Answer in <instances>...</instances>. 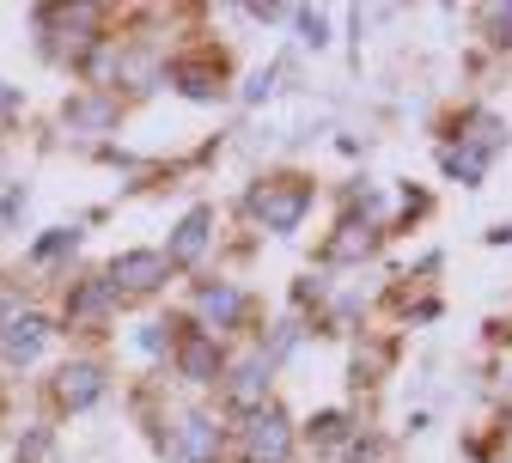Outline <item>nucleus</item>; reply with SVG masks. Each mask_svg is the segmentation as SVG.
Wrapping results in <instances>:
<instances>
[{
	"instance_id": "f257e3e1",
	"label": "nucleus",
	"mask_w": 512,
	"mask_h": 463,
	"mask_svg": "<svg viewBox=\"0 0 512 463\" xmlns=\"http://www.w3.org/2000/svg\"><path fill=\"white\" fill-rule=\"evenodd\" d=\"M287 445H293V433H287L281 409H263V415L250 421V451L263 457V463H287Z\"/></svg>"
},
{
	"instance_id": "f03ea898",
	"label": "nucleus",
	"mask_w": 512,
	"mask_h": 463,
	"mask_svg": "<svg viewBox=\"0 0 512 463\" xmlns=\"http://www.w3.org/2000/svg\"><path fill=\"white\" fill-rule=\"evenodd\" d=\"M305 208H311V195H305L299 183H293V189H263V195H256V214H263L275 232H293Z\"/></svg>"
},
{
	"instance_id": "7ed1b4c3",
	"label": "nucleus",
	"mask_w": 512,
	"mask_h": 463,
	"mask_svg": "<svg viewBox=\"0 0 512 463\" xmlns=\"http://www.w3.org/2000/svg\"><path fill=\"white\" fill-rule=\"evenodd\" d=\"M202 244H208V214H189L183 232H177V244H171V256L189 262V256H202Z\"/></svg>"
},
{
	"instance_id": "20e7f679",
	"label": "nucleus",
	"mask_w": 512,
	"mask_h": 463,
	"mask_svg": "<svg viewBox=\"0 0 512 463\" xmlns=\"http://www.w3.org/2000/svg\"><path fill=\"white\" fill-rule=\"evenodd\" d=\"M116 281H128V287H153V281H159V256H128V262H116Z\"/></svg>"
},
{
	"instance_id": "39448f33",
	"label": "nucleus",
	"mask_w": 512,
	"mask_h": 463,
	"mask_svg": "<svg viewBox=\"0 0 512 463\" xmlns=\"http://www.w3.org/2000/svg\"><path fill=\"white\" fill-rule=\"evenodd\" d=\"M202 311H208V317H220V323H232V317L244 311V299H238L232 287H208V293H202Z\"/></svg>"
},
{
	"instance_id": "423d86ee",
	"label": "nucleus",
	"mask_w": 512,
	"mask_h": 463,
	"mask_svg": "<svg viewBox=\"0 0 512 463\" xmlns=\"http://www.w3.org/2000/svg\"><path fill=\"white\" fill-rule=\"evenodd\" d=\"M482 165H488V153H482V147H476V153H445V171L464 177V183H476V177H482Z\"/></svg>"
},
{
	"instance_id": "0eeeda50",
	"label": "nucleus",
	"mask_w": 512,
	"mask_h": 463,
	"mask_svg": "<svg viewBox=\"0 0 512 463\" xmlns=\"http://www.w3.org/2000/svg\"><path fill=\"white\" fill-rule=\"evenodd\" d=\"M183 366H189V378H214V348L208 342H189L183 348Z\"/></svg>"
},
{
	"instance_id": "6e6552de",
	"label": "nucleus",
	"mask_w": 512,
	"mask_h": 463,
	"mask_svg": "<svg viewBox=\"0 0 512 463\" xmlns=\"http://www.w3.org/2000/svg\"><path fill=\"white\" fill-rule=\"evenodd\" d=\"M342 427H348L342 415H317V421H311V439H317V445H336V439H342Z\"/></svg>"
},
{
	"instance_id": "1a4fd4ad",
	"label": "nucleus",
	"mask_w": 512,
	"mask_h": 463,
	"mask_svg": "<svg viewBox=\"0 0 512 463\" xmlns=\"http://www.w3.org/2000/svg\"><path fill=\"white\" fill-rule=\"evenodd\" d=\"M208 445H214V427L208 421H189V457H208Z\"/></svg>"
},
{
	"instance_id": "9d476101",
	"label": "nucleus",
	"mask_w": 512,
	"mask_h": 463,
	"mask_svg": "<svg viewBox=\"0 0 512 463\" xmlns=\"http://www.w3.org/2000/svg\"><path fill=\"white\" fill-rule=\"evenodd\" d=\"M299 25H305V43H324V31H330L324 13H299Z\"/></svg>"
}]
</instances>
